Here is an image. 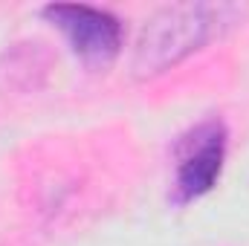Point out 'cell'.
<instances>
[{"instance_id":"obj_1","label":"cell","mask_w":249,"mask_h":246,"mask_svg":"<svg viewBox=\"0 0 249 246\" xmlns=\"http://www.w3.org/2000/svg\"><path fill=\"white\" fill-rule=\"evenodd\" d=\"M241 15L244 9L229 3H174L160 9L148 18L136 38L130 58L133 75L154 78L174 70L191 53L203 50L226 29H232Z\"/></svg>"},{"instance_id":"obj_2","label":"cell","mask_w":249,"mask_h":246,"mask_svg":"<svg viewBox=\"0 0 249 246\" xmlns=\"http://www.w3.org/2000/svg\"><path fill=\"white\" fill-rule=\"evenodd\" d=\"M44 18L67 35L72 53L81 61L107 67L122 53V20L107 9H96L84 3H53L44 9Z\"/></svg>"},{"instance_id":"obj_3","label":"cell","mask_w":249,"mask_h":246,"mask_svg":"<svg viewBox=\"0 0 249 246\" xmlns=\"http://www.w3.org/2000/svg\"><path fill=\"white\" fill-rule=\"evenodd\" d=\"M226 159V127L217 119L197 124L177 145V200L188 203L212 191Z\"/></svg>"}]
</instances>
